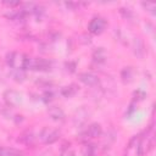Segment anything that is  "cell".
Here are the masks:
<instances>
[{"instance_id":"6da1fadb","label":"cell","mask_w":156,"mask_h":156,"mask_svg":"<svg viewBox=\"0 0 156 156\" xmlns=\"http://www.w3.org/2000/svg\"><path fill=\"white\" fill-rule=\"evenodd\" d=\"M51 68V62L45 58H35V57H27L24 69L30 71H49Z\"/></svg>"},{"instance_id":"d6986e66","label":"cell","mask_w":156,"mask_h":156,"mask_svg":"<svg viewBox=\"0 0 156 156\" xmlns=\"http://www.w3.org/2000/svg\"><path fill=\"white\" fill-rule=\"evenodd\" d=\"M66 67H67V71L69 69V72H74V71H76V63H74V62H68V63H66Z\"/></svg>"},{"instance_id":"52a82bcc","label":"cell","mask_w":156,"mask_h":156,"mask_svg":"<svg viewBox=\"0 0 156 156\" xmlns=\"http://www.w3.org/2000/svg\"><path fill=\"white\" fill-rule=\"evenodd\" d=\"M151 145H152V139H150L147 135H146V138L145 136L141 138L140 141H139V144H138V146H136V149H138V156H143L145 152H147L149 149L151 147Z\"/></svg>"},{"instance_id":"3957f363","label":"cell","mask_w":156,"mask_h":156,"mask_svg":"<svg viewBox=\"0 0 156 156\" xmlns=\"http://www.w3.org/2000/svg\"><path fill=\"white\" fill-rule=\"evenodd\" d=\"M106 27H107V21L105 18H102V17H94L89 22V24H88V30L91 34L98 35V34H101L105 30Z\"/></svg>"},{"instance_id":"4fadbf2b","label":"cell","mask_w":156,"mask_h":156,"mask_svg":"<svg viewBox=\"0 0 156 156\" xmlns=\"http://www.w3.org/2000/svg\"><path fill=\"white\" fill-rule=\"evenodd\" d=\"M78 91V87L76 84H71V85H67V87H63L61 89V94L65 96V98H71L73 95H76V93Z\"/></svg>"},{"instance_id":"7402d4cb","label":"cell","mask_w":156,"mask_h":156,"mask_svg":"<svg viewBox=\"0 0 156 156\" xmlns=\"http://www.w3.org/2000/svg\"><path fill=\"white\" fill-rule=\"evenodd\" d=\"M61 156H74V152L66 150V151H62V155H61Z\"/></svg>"},{"instance_id":"8fae6325","label":"cell","mask_w":156,"mask_h":156,"mask_svg":"<svg viewBox=\"0 0 156 156\" xmlns=\"http://www.w3.org/2000/svg\"><path fill=\"white\" fill-rule=\"evenodd\" d=\"M121 78L123 83H130L134 79V69L132 67H126L121 72Z\"/></svg>"},{"instance_id":"7a4b0ae2","label":"cell","mask_w":156,"mask_h":156,"mask_svg":"<svg viewBox=\"0 0 156 156\" xmlns=\"http://www.w3.org/2000/svg\"><path fill=\"white\" fill-rule=\"evenodd\" d=\"M27 57L24 54L20 52H9L6 55V63L12 68V69H24V65L27 61Z\"/></svg>"},{"instance_id":"ffe728a7","label":"cell","mask_w":156,"mask_h":156,"mask_svg":"<svg viewBox=\"0 0 156 156\" xmlns=\"http://www.w3.org/2000/svg\"><path fill=\"white\" fill-rule=\"evenodd\" d=\"M52 96H54V94H52L51 91H46V93L44 94V101H50V100L52 99Z\"/></svg>"},{"instance_id":"30bf717a","label":"cell","mask_w":156,"mask_h":156,"mask_svg":"<svg viewBox=\"0 0 156 156\" xmlns=\"http://www.w3.org/2000/svg\"><path fill=\"white\" fill-rule=\"evenodd\" d=\"M0 156H24V154L13 147L0 146Z\"/></svg>"},{"instance_id":"2e32d148","label":"cell","mask_w":156,"mask_h":156,"mask_svg":"<svg viewBox=\"0 0 156 156\" xmlns=\"http://www.w3.org/2000/svg\"><path fill=\"white\" fill-rule=\"evenodd\" d=\"M11 77H12L15 80H17V82H22V80H24V78H26V74L23 73V69H12Z\"/></svg>"},{"instance_id":"ac0fdd59","label":"cell","mask_w":156,"mask_h":156,"mask_svg":"<svg viewBox=\"0 0 156 156\" xmlns=\"http://www.w3.org/2000/svg\"><path fill=\"white\" fill-rule=\"evenodd\" d=\"M119 12H121V13L123 15V17H126V18H132V17H133V13H132V11H130L129 9H121Z\"/></svg>"},{"instance_id":"5b68a950","label":"cell","mask_w":156,"mask_h":156,"mask_svg":"<svg viewBox=\"0 0 156 156\" xmlns=\"http://www.w3.org/2000/svg\"><path fill=\"white\" fill-rule=\"evenodd\" d=\"M45 144H54L55 141L58 140L60 138V132L57 130H51L49 128H44L40 132V136H39Z\"/></svg>"},{"instance_id":"8992f818","label":"cell","mask_w":156,"mask_h":156,"mask_svg":"<svg viewBox=\"0 0 156 156\" xmlns=\"http://www.w3.org/2000/svg\"><path fill=\"white\" fill-rule=\"evenodd\" d=\"M78 78H79V80H80L83 84H85V85H88V87H98L99 83H100L99 78H98L95 74L89 73V72L79 73Z\"/></svg>"},{"instance_id":"5bb4252c","label":"cell","mask_w":156,"mask_h":156,"mask_svg":"<svg viewBox=\"0 0 156 156\" xmlns=\"http://www.w3.org/2000/svg\"><path fill=\"white\" fill-rule=\"evenodd\" d=\"M18 141H21L26 145H33L34 144V135L32 132H26L18 138Z\"/></svg>"},{"instance_id":"9c48e42d","label":"cell","mask_w":156,"mask_h":156,"mask_svg":"<svg viewBox=\"0 0 156 156\" xmlns=\"http://www.w3.org/2000/svg\"><path fill=\"white\" fill-rule=\"evenodd\" d=\"M48 113H49V116H50L54 121H63V119H65V112H63L60 107H57V106H51V107H49Z\"/></svg>"},{"instance_id":"44dd1931","label":"cell","mask_w":156,"mask_h":156,"mask_svg":"<svg viewBox=\"0 0 156 156\" xmlns=\"http://www.w3.org/2000/svg\"><path fill=\"white\" fill-rule=\"evenodd\" d=\"M4 4H6V5H9V6H18V5H21L20 1H5Z\"/></svg>"},{"instance_id":"e0dca14e","label":"cell","mask_w":156,"mask_h":156,"mask_svg":"<svg viewBox=\"0 0 156 156\" xmlns=\"http://www.w3.org/2000/svg\"><path fill=\"white\" fill-rule=\"evenodd\" d=\"M95 152V146L93 144H87L83 147V155L84 156H94Z\"/></svg>"},{"instance_id":"277c9868","label":"cell","mask_w":156,"mask_h":156,"mask_svg":"<svg viewBox=\"0 0 156 156\" xmlns=\"http://www.w3.org/2000/svg\"><path fill=\"white\" fill-rule=\"evenodd\" d=\"M4 100L9 106H18L22 102V95L16 90H6L4 93Z\"/></svg>"},{"instance_id":"ba28073f","label":"cell","mask_w":156,"mask_h":156,"mask_svg":"<svg viewBox=\"0 0 156 156\" xmlns=\"http://www.w3.org/2000/svg\"><path fill=\"white\" fill-rule=\"evenodd\" d=\"M85 134H87L88 138H98V136H100L102 134V128H101V126L99 123H91L88 127Z\"/></svg>"},{"instance_id":"603a6c76","label":"cell","mask_w":156,"mask_h":156,"mask_svg":"<svg viewBox=\"0 0 156 156\" xmlns=\"http://www.w3.org/2000/svg\"><path fill=\"white\" fill-rule=\"evenodd\" d=\"M124 156H127V155H124Z\"/></svg>"},{"instance_id":"7c38bea8","label":"cell","mask_w":156,"mask_h":156,"mask_svg":"<svg viewBox=\"0 0 156 156\" xmlns=\"http://www.w3.org/2000/svg\"><path fill=\"white\" fill-rule=\"evenodd\" d=\"M134 54L138 57H143L145 54V48H144V43L141 41L140 38H135L134 39Z\"/></svg>"},{"instance_id":"9a60e30c","label":"cell","mask_w":156,"mask_h":156,"mask_svg":"<svg viewBox=\"0 0 156 156\" xmlns=\"http://www.w3.org/2000/svg\"><path fill=\"white\" fill-rule=\"evenodd\" d=\"M93 57H94V61H98V62H104V61H105V58H106L105 50H104L102 48H99V49H98V50L94 52Z\"/></svg>"}]
</instances>
